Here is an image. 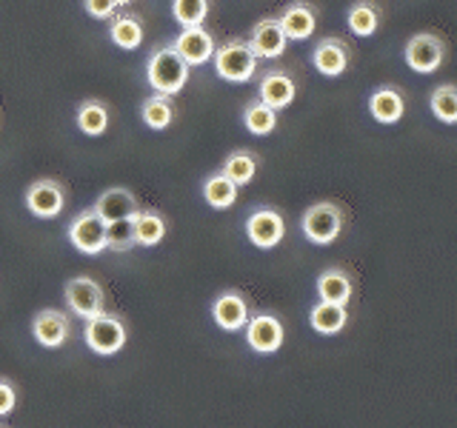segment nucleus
Returning a JSON list of instances; mask_svg holds the SVG:
<instances>
[{"label":"nucleus","instance_id":"nucleus-9","mask_svg":"<svg viewBox=\"0 0 457 428\" xmlns=\"http://www.w3.org/2000/svg\"><path fill=\"white\" fill-rule=\"evenodd\" d=\"M63 294H66V303H69L71 314H78L80 320H89V317H95V314L104 311L106 294H104V289H100V283L92 277H71L66 283Z\"/></svg>","mask_w":457,"mask_h":428},{"label":"nucleus","instance_id":"nucleus-35","mask_svg":"<svg viewBox=\"0 0 457 428\" xmlns=\"http://www.w3.org/2000/svg\"><path fill=\"white\" fill-rule=\"evenodd\" d=\"M132 0H114V6H129Z\"/></svg>","mask_w":457,"mask_h":428},{"label":"nucleus","instance_id":"nucleus-34","mask_svg":"<svg viewBox=\"0 0 457 428\" xmlns=\"http://www.w3.org/2000/svg\"><path fill=\"white\" fill-rule=\"evenodd\" d=\"M83 9L95 21H109L114 14V0H83Z\"/></svg>","mask_w":457,"mask_h":428},{"label":"nucleus","instance_id":"nucleus-2","mask_svg":"<svg viewBox=\"0 0 457 428\" xmlns=\"http://www.w3.org/2000/svg\"><path fill=\"white\" fill-rule=\"evenodd\" d=\"M212 61L218 78L228 83H249L257 75V54L246 40H226L223 46L214 49Z\"/></svg>","mask_w":457,"mask_h":428},{"label":"nucleus","instance_id":"nucleus-24","mask_svg":"<svg viewBox=\"0 0 457 428\" xmlns=\"http://www.w3.org/2000/svg\"><path fill=\"white\" fill-rule=\"evenodd\" d=\"M309 323L318 334L332 337V334L343 332V325L349 323V311H346V306H335V303H323V300H318L309 311Z\"/></svg>","mask_w":457,"mask_h":428},{"label":"nucleus","instance_id":"nucleus-29","mask_svg":"<svg viewBox=\"0 0 457 428\" xmlns=\"http://www.w3.org/2000/svg\"><path fill=\"white\" fill-rule=\"evenodd\" d=\"M223 175L232 180L235 185H246V183H252L254 180V175H257V154H252V152H246V149H237V152H232L226 157V163H223Z\"/></svg>","mask_w":457,"mask_h":428},{"label":"nucleus","instance_id":"nucleus-20","mask_svg":"<svg viewBox=\"0 0 457 428\" xmlns=\"http://www.w3.org/2000/svg\"><path fill=\"white\" fill-rule=\"evenodd\" d=\"M352 292H354V280L346 268L340 266H332L320 271L318 277V297L323 303H335V306H346L352 300Z\"/></svg>","mask_w":457,"mask_h":428},{"label":"nucleus","instance_id":"nucleus-4","mask_svg":"<svg viewBox=\"0 0 457 428\" xmlns=\"http://www.w3.org/2000/svg\"><path fill=\"white\" fill-rule=\"evenodd\" d=\"M83 342L100 357H112L126 346V325L118 314L100 311L83 325Z\"/></svg>","mask_w":457,"mask_h":428},{"label":"nucleus","instance_id":"nucleus-14","mask_svg":"<svg viewBox=\"0 0 457 428\" xmlns=\"http://www.w3.org/2000/svg\"><path fill=\"white\" fill-rule=\"evenodd\" d=\"M249 314H252L249 300L235 289L220 292L212 300V320L218 323L223 332H240V328L249 323Z\"/></svg>","mask_w":457,"mask_h":428},{"label":"nucleus","instance_id":"nucleus-1","mask_svg":"<svg viewBox=\"0 0 457 428\" xmlns=\"http://www.w3.org/2000/svg\"><path fill=\"white\" fill-rule=\"evenodd\" d=\"M146 83L152 86V92L157 95H171L183 92V86L189 83V63L175 52L171 43L154 49L146 61Z\"/></svg>","mask_w":457,"mask_h":428},{"label":"nucleus","instance_id":"nucleus-10","mask_svg":"<svg viewBox=\"0 0 457 428\" xmlns=\"http://www.w3.org/2000/svg\"><path fill=\"white\" fill-rule=\"evenodd\" d=\"M297 97V80L292 78V71L286 69H269L266 75L257 80V100L266 103L269 109H286L292 106V100Z\"/></svg>","mask_w":457,"mask_h":428},{"label":"nucleus","instance_id":"nucleus-12","mask_svg":"<svg viewBox=\"0 0 457 428\" xmlns=\"http://www.w3.org/2000/svg\"><path fill=\"white\" fill-rule=\"evenodd\" d=\"M71 334L69 314L61 309H40L32 317V337L43 349H61Z\"/></svg>","mask_w":457,"mask_h":428},{"label":"nucleus","instance_id":"nucleus-25","mask_svg":"<svg viewBox=\"0 0 457 428\" xmlns=\"http://www.w3.org/2000/svg\"><path fill=\"white\" fill-rule=\"evenodd\" d=\"M135 246H157L163 237H166V220H163V214L161 211H154V209H143L135 214Z\"/></svg>","mask_w":457,"mask_h":428},{"label":"nucleus","instance_id":"nucleus-5","mask_svg":"<svg viewBox=\"0 0 457 428\" xmlns=\"http://www.w3.org/2000/svg\"><path fill=\"white\" fill-rule=\"evenodd\" d=\"M403 61L409 69L420 71V75L437 71L443 66V61H446V40H443L440 35H432V32L411 35L406 43Z\"/></svg>","mask_w":457,"mask_h":428},{"label":"nucleus","instance_id":"nucleus-27","mask_svg":"<svg viewBox=\"0 0 457 428\" xmlns=\"http://www.w3.org/2000/svg\"><path fill=\"white\" fill-rule=\"evenodd\" d=\"M237 189L240 185H235L232 180H228L223 171H214V175L206 177L204 183V197H206V203L212 209H228V206H235V200H237Z\"/></svg>","mask_w":457,"mask_h":428},{"label":"nucleus","instance_id":"nucleus-36","mask_svg":"<svg viewBox=\"0 0 457 428\" xmlns=\"http://www.w3.org/2000/svg\"><path fill=\"white\" fill-rule=\"evenodd\" d=\"M0 428H4V425H0Z\"/></svg>","mask_w":457,"mask_h":428},{"label":"nucleus","instance_id":"nucleus-26","mask_svg":"<svg viewBox=\"0 0 457 428\" xmlns=\"http://www.w3.org/2000/svg\"><path fill=\"white\" fill-rule=\"evenodd\" d=\"M109 37L114 46H120L126 52L137 49L143 43V21L135 18V14H114V18H109Z\"/></svg>","mask_w":457,"mask_h":428},{"label":"nucleus","instance_id":"nucleus-23","mask_svg":"<svg viewBox=\"0 0 457 428\" xmlns=\"http://www.w3.org/2000/svg\"><path fill=\"white\" fill-rule=\"evenodd\" d=\"M380 21H383V12L375 0H357L346 12L349 32L354 37H371L380 29Z\"/></svg>","mask_w":457,"mask_h":428},{"label":"nucleus","instance_id":"nucleus-30","mask_svg":"<svg viewBox=\"0 0 457 428\" xmlns=\"http://www.w3.org/2000/svg\"><path fill=\"white\" fill-rule=\"evenodd\" d=\"M209 6V0H171V18L180 23V29L204 26Z\"/></svg>","mask_w":457,"mask_h":428},{"label":"nucleus","instance_id":"nucleus-6","mask_svg":"<svg viewBox=\"0 0 457 428\" xmlns=\"http://www.w3.org/2000/svg\"><path fill=\"white\" fill-rule=\"evenodd\" d=\"M69 243L80 254H104L106 251V223L97 218L95 209L80 211L75 220L69 223Z\"/></svg>","mask_w":457,"mask_h":428},{"label":"nucleus","instance_id":"nucleus-17","mask_svg":"<svg viewBox=\"0 0 457 428\" xmlns=\"http://www.w3.org/2000/svg\"><path fill=\"white\" fill-rule=\"evenodd\" d=\"M278 23L286 40H309L314 29H318V9L312 4H303V0H295L278 14Z\"/></svg>","mask_w":457,"mask_h":428},{"label":"nucleus","instance_id":"nucleus-13","mask_svg":"<svg viewBox=\"0 0 457 428\" xmlns=\"http://www.w3.org/2000/svg\"><path fill=\"white\" fill-rule=\"evenodd\" d=\"M171 46H175V52L183 57L189 66H204L212 61L214 54V37L206 26H189V29H180V35L171 40Z\"/></svg>","mask_w":457,"mask_h":428},{"label":"nucleus","instance_id":"nucleus-33","mask_svg":"<svg viewBox=\"0 0 457 428\" xmlns=\"http://www.w3.org/2000/svg\"><path fill=\"white\" fill-rule=\"evenodd\" d=\"M18 406V389H14V383L0 377V417H6V414L14 411Z\"/></svg>","mask_w":457,"mask_h":428},{"label":"nucleus","instance_id":"nucleus-22","mask_svg":"<svg viewBox=\"0 0 457 428\" xmlns=\"http://www.w3.org/2000/svg\"><path fill=\"white\" fill-rule=\"evenodd\" d=\"M140 118L143 123H146L149 128H154V132H163V128H169L171 123H175L178 118V103L171 95H152L143 100L140 106Z\"/></svg>","mask_w":457,"mask_h":428},{"label":"nucleus","instance_id":"nucleus-18","mask_svg":"<svg viewBox=\"0 0 457 428\" xmlns=\"http://www.w3.org/2000/svg\"><path fill=\"white\" fill-rule=\"evenodd\" d=\"M406 111V97L397 86H378L375 92L369 95V114L383 126H392L403 118Z\"/></svg>","mask_w":457,"mask_h":428},{"label":"nucleus","instance_id":"nucleus-32","mask_svg":"<svg viewBox=\"0 0 457 428\" xmlns=\"http://www.w3.org/2000/svg\"><path fill=\"white\" fill-rule=\"evenodd\" d=\"M428 103H432V111H435L437 120H443V123H454L457 120V89L452 83L437 86Z\"/></svg>","mask_w":457,"mask_h":428},{"label":"nucleus","instance_id":"nucleus-16","mask_svg":"<svg viewBox=\"0 0 457 428\" xmlns=\"http://www.w3.org/2000/svg\"><path fill=\"white\" fill-rule=\"evenodd\" d=\"M352 63V52H349V43L340 40V37H323L318 46L312 52V66L320 71L326 78H337L343 71L349 69Z\"/></svg>","mask_w":457,"mask_h":428},{"label":"nucleus","instance_id":"nucleus-3","mask_svg":"<svg viewBox=\"0 0 457 428\" xmlns=\"http://www.w3.org/2000/svg\"><path fill=\"white\" fill-rule=\"evenodd\" d=\"M343 223H346V214L337 203H314L303 211V220H300V228H303V235L309 243L314 246H328V243H335L343 232Z\"/></svg>","mask_w":457,"mask_h":428},{"label":"nucleus","instance_id":"nucleus-15","mask_svg":"<svg viewBox=\"0 0 457 428\" xmlns=\"http://www.w3.org/2000/svg\"><path fill=\"white\" fill-rule=\"evenodd\" d=\"M246 43L252 46V52L257 54V61H275V57H280L286 52V46H289V40H286L278 18L257 21Z\"/></svg>","mask_w":457,"mask_h":428},{"label":"nucleus","instance_id":"nucleus-19","mask_svg":"<svg viewBox=\"0 0 457 428\" xmlns=\"http://www.w3.org/2000/svg\"><path fill=\"white\" fill-rule=\"evenodd\" d=\"M92 209L104 223H112V220L135 218V214L140 211V203H137V197L132 192L120 189V185H118V189H106L104 194H100Z\"/></svg>","mask_w":457,"mask_h":428},{"label":"nucleus","instance_id":"nucleus-8","mask_svg":"<svg viewBox=\"0 0 457 428\" xmlns=\"http://www.w3.org/2000/svg\"><path fill=\"white\" fill-rule=\"evenodd\" d=\"M26 209L40 220H54L66 209V189L57 180H35L26 189Z\"/></svg>","mask_w":457,"mask_h":428},{"label":"nucleus","instance_id":"nucleus-21","mask_svg":"<svg viewBox=\"0 0 457 428\" xmlns=\"http://www.w3.org/2000/svg\"><path fill=\"white\" fill-rule=\"evenodd\" d=\"M75 123H78V128L83 135L100 137V135H106V128L112 123V111H109V106L104 103V100L89 97V100H83V103L78 106Z\"/></svg>","mask_w":457,"mask_h":428},{"label":"nucleus","instance_id":"nucleus-31","mask_svg":"<svg viewBox=\"0 0 457 428\" xmlns=\"http://www.w3.org/2000/svg\"><path fill=\"white\" fill-rule=\"evenodd\" d=\"M106 249H112V251L135 249V220L132 218L106 223Z\"/></svg>","mask_w":457,"mask_h":428},{"label":"nucleus","instance_id":"nucleus-28","mask_svg":"<svg viewBox=\"0 0 457 428\" xmlns=\"http://www.w3.org/2000/svg\"><path fill=\"white\" fill-rule=\"evenodd\" d=\"M243 126H246V132L266 137L278 128V111L261 103V100H252V103L243 106Z\"/></svg>","mask_w":457,"mask_h":428},{"label":"nucleus","instance_id":"nucleus-11","mask_svg":"<svg viewBox=\"0 0 457 428\" xmlns=\"http://www.w3.org/2000/svg\"><path fill=\"white\" fill-rule=\"evenodd\" d=\"M246 237L257 249H275L286 237V220L278 209H254L246 220Z\"/></svg>","mask_w":457,"mask_h":428},{"label":"nucleus","instance_id":"nucleus-7","mask_svg":"<svg viewBox=\"0 0 457 428\" xmlns=\"http://www.w3.org/2000/svg\"><path fill=\"white\" fill-rule=\"evenodd\" d=\"M243 328H246L249 349L257 354H275L283 346L286 332H283V323H280L278 314H271V311L249 314V323Z\"/></svg>","mask_w":457,"mask_h":428}]
</instances>
